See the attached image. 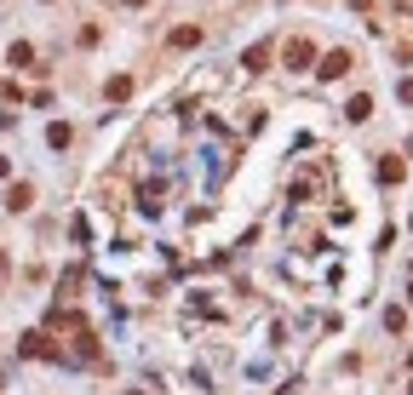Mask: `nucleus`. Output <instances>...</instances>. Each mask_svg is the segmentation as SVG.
Instances as JSON below:
<instances>
[{
	"label": "nucleus",
	"mask_w": 413,
	"mask_h": 395,
	"mask_svg": "<svg viewBox=\"0 0 413 395\" xmlns=\"http://www.w3.org/2000/svg\"><path fill=\"white\" fill-rule=\"evenodd\" d=\"M18 356H29V361H63V349H58L47 332H23V338H18Z\"/></svg>",
	"instance_id": "obj_1"
},
{
	"label": "nucleus",
	"mask_w": 413,
	"mask_h": 395,
	"mask_svg": "<svg viewBox=\"0 0 413 395\" xmlns=\"http://www.w3.org/2000/svg\"><path fill=\"white\" fill-rule=\"evenodd\" d=\"M350 63H356V58H350L345 46H339V52H321V58H316V80H345Z\"/></svg>",
	"instance_id": "obj_2"
},
{
	"label": "nucleus",
	"mask_w": 413,
	"mask_h": 395,
	"mask_svg": "<svg viewBox=\"0 0 413 395\" xmlns=\"http://www.w3.org/2000/svg\"><path fill=\"white\" fill-rule=\"evenodd\" d=\"M281 58H287V69H310V63H316V46H310L304 35H293V40L281 46Z\"/></svg>",
	"instance_id": "obj_3"
},
{
	"label": "nucleus",
	"mask_w": 413,
	"mask_h": 395,
	"mask_svg": "<svg viewBox=\"0 0 413 395\" xmlns=\"http://www.w3.org/2000/svg\"><path fill=\"white\" fill-rule=\"evenodd\" d=\"M374 178H379L385 189H396V184L407 178V161H402V155H379V166H374Z\"/></svg>",
	"instance_id": "obj_4"
},
{
	"label": "nucleus",
	"mask_w": 413,
	"mask_h": 395,
	"mask_svg": "<svg viewBox=\"0 0 413 395\" xmlns=\"http://www.w3.org/2000/svg\"><path fill=\"white\" fill-rule=\"evenodd\" d=\"M270 52H276L270 40H253V46L241 52V69H247V75H259V69H270Z\"/></svg>",
	"instance_id": "obj_5"
},
{
	"label": "nucleus",
	"mask_w": 413,
	"mask_h": 395,
	"mask_svg": "<svg viewBox=\"0 0 413 395\" xmlns=\"http://www.w3.org/2000/svg\"><path fill=\"white\" fill-rule=\"evenodd\" d=\"M167 46H173V52H190V46H201V23H178V29L167 35Z\"/></svg>",
	"instance_id": "obj_6"
},
{
	"label": "nucleus",
	"mask_w": 413,
	"mask_h": 395,
	"mask_svg": "<svg viewBox=\"0 0 413 395\" xmlns=\"http://www.w3.org/2000/svg\"><path fill=\"white\" fill-rule=\"evenodd\" d=\"M6 63H12V69H35V46H29V40H12V46H6Z\"/></svg>",
	"instance_id": "obj_7"
},
{
	"label": "nucleus",
	"mask_w": 413,
	"mask_h": 395,
	"mask_svg": "<svg viewBox=\"0 0 413 395\" xmlns=\"http://www.w3.org/2000/svg\"><path fill=\"white\" fill-rule=\"evenodd\" d=\"M47 144H52V149H69V144H75V126H69V120H52V126H47Z\"/></svg>",
	"instance_id": "obj_8"
},
{
	"label": "nucleus",
	"mask_w": 413,
	"mask_h": 395,
	"mask_svg": "<svg viewBox=\"0 0 413 395\" xmlns=\"http://www.w3.org/2000/svg\"><path fill=\"white\" fill-rule=\"evenodd\" d=\"M367 115H374V98H367V92H356V98L345 104V120H356V126H362Z\"/></svg>",
	"instance_id": "obj_9"
},
{
	"label": "nucleus",
	"mask_w": 413,
	"mask_h": 395,
	"mask_svg": "<svg viewBox=\"0 0 413 395\" xmlns=\"http://www.w3.org/2000/svg\"><path fill=\"white\" fill-rule=\"evenodd\" d=\"M6 206H12V212H29V206H35V189H29V184H12V189H6Z\"/></svg>",
	"instance_id": "obj_10"
},
{
	"label": "nucleus",
	"mask_w": 413,
	"mask_h": 395,
	"mask_svg": "<svg viewBox=\"0 0 413 395\" xmlns=\"http://www.w3.org/2000/svg\"><path fill=\"white\" fill-rule=\"evenodd\" d=\"M109 98L127 104V98H132V75H115V80H109Z\"/></svg>",
	"instance_id": "obj_11"
},
{
	"label": "nucleus",
	"mask_w": 413,
	"mask_h": 395,
	"mask_svg": "<svg viewBox=\"0 0 413 395\" xmlns=\"http://www.w3.org/2000/svg\"><path fill=\"white\" fill-rule=\"evenodd\" d=\"M396 98H402V104H413V80H402V86H396Z\"/></svg>",
	"instance_id": "obj_12"
},
{
	"label": "nucleus",
	"mask_w": 413,
	"mask_h": 395,
	"mask_svg": "<svg viewBox=\"0 0 413 395\" xmlns=\"http://www.w3.org/2000/svg\"><path fill=\"white\" fill-rule=\"evenodd\" d=\"M379 6V0H350V12H374Z\"/></svg>",
	"instance_id": "obj_13"
},
{
	"label": "nucleus",
	"mask_w": 413,
	"mask_h": 395,
	"mask_svg": "<svg viewBox=\"0 0 413 395\" xmlns=\"http://www.w3.org/2000/svg\"><path fill=\"white\" fill-rule=\"evenodd\" d=\"M6 178H12V161H6V155H0V184H6Z\"/></svg>",
	"instance_id": "obj_14"
},
{
	"label": "nucleus",
	"mask_w": 413,
	"mask_h": 395,
	"mask_svg": "<svg viewBox=\"0 0 413 395\" xmlns=\"http://www.w3.org/2000/svg\"><path fill=\"white\" fill-rule=\"evenodd\" d=\"M407 310H413V287H407Z\"/></svg>",
	"instance_id": "obj_15"
},
{
	"label": "nucleus",
	"mask_w": 413,
	"mask_h": 395,
	"mask_svg": "<svg viewBox=\"0 0 413 395\" xmlns=\"http://www.w3.org/2000/svg\"><path fill=\"white\" fill-rule=\"evenodd\" d=\"M127 6H144V0H127Z\"/></svg>",
	"instance_id": "obj_16"
},
{
	"label": "nucleus",
	"mask_w": 413,
	"mask_h": 395,
	"mask_svg": "<svg viewBox=\"0 0 413 395\" xmlns=\"http://www.w3.org/2000/svg\"><path fill=\"white\" fill-rule=\"evenodd\" d=\"M407 149H413V138H407Z\"/></svg>",
	"instance_id": "obj_17"
}]
</instances>
